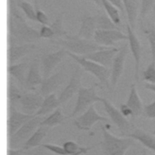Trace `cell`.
<instances>
[{
  "instance_id": "obj_49",
  "label": "cell",
  "mask_w": 155,
  "mask_h": 155,
  "mask_svg": "<svg viewBox=\"0 0 155 155\" xmlns=\"http://www.w3.org/2000/svg\"><path fill=\"white\" fill-rule=\"evenodd\" d=\"M142 155H155V153L154 154H146V153H143Z\"/></svg>"
},
{
  "instance_id": "obj_17",
  "label": "cell",
  "mask_w": 155,
  "mask_h": 155,
  "mask_svg": "<svg viewBox=\"0 0 155 155\" xmlns=\"http://www.w3.org/2000/svg\"><path fill=\"white\" fill-rule=\"evenodd\" d=\"M119 48L114 47H107L82 56L99 64L107 68H110L114 58L119 51Z\"/></svg>"
},
{
  "instance_id": "obj_7",
  "label": "cell",
  "mask_w": 155,
  "mask_h": 155,
  "mask_svg": "<svg viewBox=\"0 0 155 155\" xmlns=\"http://www.w3.org/2000/svg\"><path fill=\"white\" fill-rule=\"evenodd\" d=\"M101 102L103 104L105 111L110 120L114 124L123 136H126L133 130L131 124L128 121L113 104L108 99L102 97Z\"/></svg>"
},
{
  "instance_id": "obj_27",
  "label": "cell",
  "mask_w": 155,
  "mask_h": 155,
  "mask_svg": "<svg viewBox=\"0 0 155 155\" xmlns=\"http://www.w3.org/2000/svg\"><path fill=\"white\" fill-rule=\"evenodd\" d=\"M67 119H68V116L63 114L61 107H59L48 116L45 117L40 125H44L50 128L63 124Z\"/></svg>"
},
{
  "instance_id": "obj_26",
  "label": "cell",
  "mask_w": 155,
  "mask_h": 155,
  "mask_svg": "<svg viewBox=\"0 0 155 155\" xmlns=\"http://www.w3.org/2000/svg\"><path fill=\"white\" fill-rule=\"evenodd\" d=\"M59 107H61V105L58 98L54 93H52L44 97L41 108L35 115L46 116L53 112Z\"/></svg>"
},
{
  "instance_id": "obj_39",
  "label": "cell",
  "mask_w": 155,
  "mask_h": 155,
  "mask_svg": "<svg viewBox=\"0 0 155 155\" xmlns=\"http://www.w3.org/2000/svg\"><path fill=\"white\" fill-rule=\"evenodd\" d=\"M143 113L149 119H155V99L151 102L144 105Z\"/></svg>"
},
{
  "instance_id": "obj_43",
  "label": "cell",
  "mask_w": 155,
  "mask_h": 155,
  "mask_svg": "<svg viewBox=\"0 0 155 155\" xmlns=\"http://www.w3.org/2000/svg\"><path fill=\"white\" fill-rule=\"evenodd\" d=\"M23 149L11 148L7 147V155H23Z\"/></svg>"
},
{
  "instance_id": "obj_2",
  "label": "cell",
  "mask_w": 155,
  "mask_h": 155,
  "mask_svg": "<svg viewBox=\"0 0 155 155\" xmlns=\"http://www.w3.org/2000/svg\"><path fill=\"white\" fill-rule=\"evenodd\" d=\"M52 44L59 45L67 51L73 54L85 56L107 47L98 45L94 40H87L74 35H67L65 38L50 39Z\"/></svg>"
},
{
  "instance_id": "obj_4",
  "label": "cell",
  "mask_w": 155,
  "mask_h": 155,
  "mask_svg": "<svg viewBox=\"0 0 155 155\" xmlns=\"http://www.w3.org/2000/svg\"><path fill=\"white\" fill-rule=\"evenodd\" d=\"M67 54L76 62L84 71L91 73L98 79L99 88H104L105 87L110 90V68L67 51Z\"/></svg>"
},
{
  "instance_id": "obj_16",
  "label": "cell",
  "mask_w": 155,
  "mask_h": 155,
  "mask_svg": "<svg viewBox=\"0 0 155 155\" xmlns=\"http://www.w3.org/2000/svg\"><path fill=\"white\" fill-rule=\"evenodd\" d=\"M65 79L64 67H62L59 71L44 79L39 88V93L45 97L54 92L64 83Z\"/></svg>"
},
{
  "instance_id": "obj_1",
  "label": "cell",
  "mask_w": 155,
  "mask_h": 155,
  "mask_svg": "<svg viewBox=\"0 0 155 155\" xmlns=\"http://www.w3.org/2000/svg\"><path fill=\"white\" fill-rule=\"evenodd\" d=\"M7 28L8 45L34 43L41 39L39 31L30 26L21 14L7 15Z\"/></svg>"
},
{
  "instance_id": "obj_8",
  "label": "cell",
  "mask_w": 155,
  "mask_h": 155,
  "mask_svg": "<svg viewBox=\"0 0 155 155\" xmlns=\"http://www.w3.org/2000/svg\"><path fill=\"white\" fill-rule=\"evenodd\" d=\"M44 97L39 92L31 91L24 93L16 104V108L27 114L35 115L41 108Z\"/></svg>"
},
{
  "instance_id": "obj_11",
  "label": "cell",
  "mask_w": 155,
  "mask_h": 155,
  "mask_svg": "<svg viewBox=\"0 0 155 155\" xmlns=\"http://www.w3.org/2000/svg\"><path fill=\"white\" fill-rule=\"evenodd\" d=\"M127 39V35L120 30H96L93 38L98 45L107 47H113L117 42Z\"/></svg>"
},
{
  "instance_id": "obj_18",
  "label": "cell",
  "mask_w": 155,
  "mask_h": 155,
  "mask_svg": "<svg viewBox=\"0 0 155 155\" xmlns=\"http://www.w3.org/2000/svg\"><path fill=\"white\" fill-rule=\"evenodd\" d=\"M37 48L33 43L10 45L7 48V65L15 64L20 59L32 53Z\"/></svg>"
},
{
  "instance_id": "obj_22",
  "label": "cell",
  "mask_w": 155,
  "mask_h": 155,
  "mask_svg": "<svg viewBox=\"0 0 155 155\" xmlns=\"http://www.w3.org/2000/svg\"><path fill=\"white\" fill-rule=\"evenodd\" d=\"M132 110L133 117H136L143 113V107L142 100L138 94L135 84L131 85L128 99L125 103Z\"/></svg>"
},
{
  "instance_id": "obj_6",
  "label": "cell",
  "mask_w": 155,
  "mask_h": 155,
  "mask_svg": "<svg viewBox=\"0 0 155 155\" xmlns=\"http://www.w3.org/2000/svg\"><path fill=\"white\" fill-rule=\"evenodd\" d=\"M46 116H35L22 125L13 134L7 138L8 148H16L22 145L40 126Z\"/></svg>"
},
{
  "instance_id": "obj_23",
  "label": "cell",
  "mask_w": 155,
  "mask_h": 155,
  "mask_svg": "<svg viewBox=\"0 0 155 155\" xmlns=\"http://www.w3.org/2000/svg\"><path fill=\"white\" fill-rule=\"evenodd\" d=\"M128 24L134 30L138 17L139 4L138 0H122Z\"/></svg>"
},
{
  "instance_id": "obj_29",
  "label": "cell",
  "mask_w": 155,
  "mask_h": 155,
  "mask_svg": "<svg viewBox=\"0 0 155 155\" xmlns=\"http://www.w3.org/2000/svg\"><path fill=\"white\" fill-rule=\"evenodd\" d=\"M24 93L14 84L12 78H8L7 80V104L16 105V103ZM16 107V106H15Z\"/></svg>"
},
{
  "instance_id": "obj_14",
  "label": "cell",
  "mask_w": 155,
  "mask_h": 155,
  "mask_svg": "<svg viewBox=\"0 0 155 155\" xmlns=\"http://www.w3.org/2000/svg\"><path fill=\"white\" fill-rule=\"evenodd\" d=\"M127 32L129 49L132 54L134 62V79L136 81H138L142 54L141 45L139 39L134 33V30H133L128 24H127Z\"/></svg>"
},
{
  "instance_id": "obj_31",
  "label": "cell",
  "mask_w": 155,
  "mask_h": 155,
  "mask_svg": "<svg viewBox=\"0 0 155 155\" xmlns=\"http://www.w3.org/2000/svg\"><path fill=\"white\" fill-rule=\"evenodd\" d=\"M102 8H104L105 13L113 22L120 27L121 24V19L120 16V10L107 0H101Z\"/></svg>"
},
{
  "instance_id": "obj_48",
  "label": "cell",
  "mask_w": 155,
  "mask_h": 155,
  "mask_svg": "<svg viewBox=\"0 0 155 155\" xmlns=\"http://www.w3.org/2000/svg\"><path fill=\"white\" fill-rule=\"evenodd\" d=\"M17 1H18V5H19V4L21 2L24 1H27V0H17Z\"/></svg>"
},
{
  "instance_id": "obj_19",
  "label": "cell",
  "mask_w": 155,
  "mask_h": 155,
  "mask_svg": "<svg viewBox=\"0 0 155 155\" xmlns=\"http://www.w3.org/2000/svg\"><path fill=\"white\" fill-rule=\"evenodd\" d=\"M44 78L42 77L39 70V61L34 59L29 65V68L25 77L24 88L29 91H35L38 85H41Z\"/></svg>"
},
{
  "instance_id": "obj_9",
  "label": "cell",
  "mask_w": 155,
  "mask_h": 155,
  "mask_svg": "<svg viewBox=\"0 0 155 155\" xmlns=\"http://www.w3.org/2000/svg\"><path fill=\"white\" fill-rule=\"evenodd\" d=\"M129 47L128 44H124L122 47L119 48V51L115 55L111 69L110 76V93H112L115 90L117 82L124 70V65L128 53Z\"/></svg>"
},
{
  "instance_id": "obj_10",
  "label": "cell",
  "mask_w": 155,
  "mask_h": 155,
  "mask_svg": "<svg viewBox=\"0 0 155 155\" xmlns=\"http://www.w3.org/2000/svg\"><path fill=\"white\" fill-rule=\"evenodd\" d=\"M7 138L13 134L22 125L35 115L27 114L19 111L15 105L7 104Z\"/></svg>"
},
{
  "instance_id": "obj_35",
  "label": "cell",
  "mask_w": 155,
  "mask_h": 155,
  "mask_svg": "<svg viewBox=\"0 0 155 155\" xmlns=\"http://www.w3.org/2000/svg\"><path fill=\"white\" fill-rule=\"evenodd\" d=\"M155 7V0H142L139 9V16L143 18Z\"/></svg>"
},
{
  "instance_id": "obj_36",
  "label": "cell",
  "mask_w": 155,
  "mask_h": 155,
  "mask_svg": "<svg viewBox=\"0 0 155 155\" xmlns=\"http://www.w3.org/2000/svg\"><path fill=\"white\" fill-rule=\"evenodd\" d=\"M144 32L150 44L152 59H155V27L146 29Z\"/></svg>"
},
{
  "instance_id": "obj_40",
  "label": "cell",
  "mask_w": 155,
  "mask_h": 155,
  "mask_svg": "<svg viewBox=\"0 0 155 155\" xmlns=\"http://www.w3.org/2000/svg\"><path fill=\"white\" fill-rule=\"evenodd\" d=\"M36 21L41 24L42 25H50V24H49L48 17L46 13L39 8L36 10Z\"/></svg>"
},
{
  "instance_id": "obj_32",
  "label": "cell",
  "mask_w": 155,
  "mask_h": 155,
  "mask_svg": "<svg viewBox=\"0 0 155 155\" xmlns=\"http://www.w3.org/2000/svg\"><path fill=\"white\" fill-rule=\"evenodd\" d=\"M94 146L95 145H93L91 147H80L76 142L73 140H67L62 145V147L67 154H75L79 152H83L86 154L88 150L92 149Z\"/></svg>"
},
{
  "instance_id": "obj_46",
  "label": "cell",
  "mask_w": 155,
  "mask_h": 155,
  "mask_svg": "<svg viewBox=\"0 0 155 155\" xmlns=\"http://www.w3.org/2000/svg\"><path fill=\"white\" fill-rule=\"evenodd\" d=\"M38 1L39 0H33V2H34V5H35V8H36V10L39 8V5H38Z\"/></svg>"
},
{
  "instance_id": "obj_12",
  "label": "cell",
  "mask_w": 155,
  "mask_h": 155,
  "mask_svg": "<svg viewBox=\"0 0 155 155\" xmlns=\"http://www.w3.org/2000/svg\"><path fill=\"white\" fill-rule=\"evenodd\" d=\"M81 66L77 67L73 72L68 84L64 88L58 97L61 106L66 104L76 93L78 92L80 87L82 86L81 81L83 74Z\"/></svg>"
},
{
  "instance_id": "obj_30",
  "label": "cell",
  "mask_w": 155,
  "mask_h": 155,
  "mask_svg": "<svg viewBox=\"0 0 155 155\" xmlns=\"http://www.w3.org/2000/svg\"><path fill=\"white\" fill-rule=\"evenodd\" d=\"M64 12L58 13L54 21L50 24L54 32V36L51 39L63 38L68 35V32L64 27Z\"/></svg>"
},
{
  "instance_id": "obj_28",
  "label": "cell",
  "mask_w": 155,
  "mask_h": 155,
  "mask_svg": "<svg viewBox=\"0 0 155 155\" xmlns=\"http://www.w3.org/2000/svg\"><path fill=\"white\" fill-rule=\"evenodd\" d=\"M94 16L97 30H120V27L116 25L105 12H99Z\"/></svg>"
},
{
  "instance_id": "obj_20",
  "label": "cell",
  "mask_w": 155,
  "mask_h": 155,
  "mask_svg": "<svg viewBox=\"0 0 155 155\" xmlns=\"http://www.w3.org/2000/svg\"><path fill=\"white\" fill-rule=\"evenodd\" d=\"M81 25L76 35L87 40H93L94 33L97 30L95 16L84 15L79 19Z\"/></svg>"
},
{
  "instance_id": "obj_34",
  "label": "cell",
  "mask_w": 155,
  "mask_h": 155,
  "mask_svg": "<svg viewBox=\"0 0 155 155\" xmlns=\"http://www.w3.org/2000/svg\"><path fill=\"white\" fill-rule=\"evenodd\" d=\"M18 6L28 19L32 21H36V8L29 2L27 1H22L19 4Z\"/></svg>"
},
{
  "instance_id": "obj_44",
  "label": "cell",
  "mask_w": 155,
  "mask_h": 155,
  "mask_svg": "<svg viewBox=\"0 0 155 155\" xmlns=\"http://www.w3.org/2000/svg\"><path fill=\"white\" fill-rule=\"evenodd\" d=\"M144 87L145 89L155 93V84H151L145 82V84H144Z\"/></svg>"
},
{
  "instance_id": "obj_42",
  "label": "cell",
  "mask_w": 155,
  "mask_h": 155,
  "mask_svg": "<svg viewBox=\"0 0 155 155\" xmlns=\"http://www.w3.org/2000/svg\"><path fill=\"white\" fill-rule=\"evenodd\" d=\"M108 2L111 3L113 5L116 6L120 12V13L124 15L125 14V10H124V5L122 3V0H107Z\"/></svg>"
},
{
  "instance_id": "obj_33",
  "label": "cell",
  "mask_w": 155,
  "mask_h": 155,
  "mask_svg": "<svg viewBox=\"0 0 155 155\" xmlns=\"http://www.w3.org/2000/svg\"><path fill=\"white\" fill-rule=\"evenodd\" d=\"M142 80L146 83L155 84V59L151 62L142 72Z\"/></svg>"
},
{
  "instance_id": "obj_38",
  "label": "cell",
  "mask_w": 155,
  "mask_h": 155,
  "mask_svg": "<svg viewBox=\"0 0 155 155\" xmlns=\"http://www.w3.org/2000/svg\"><path fill=\"white\" fill-rule=\"evenodd\" d=\"M40 38L43 39H53L54 36V32L50 25H42L39 30Z\"/></svg>"
},
{
  "instance_id": "obj_24",
  "label": "cell",
  "mask_w": 155,
  "mask_h": 155,
  "mask_svg": "<svg viewBox=\"0 0 155 155\" xmlns=\"http://www.w3.org/2000/svg\"><path fill=\"white\" fill-rule=\"evenodd\" d=\"M28 67V65L27 62L15 63L7 65V74L10 77L15 79L22 87H24L25 80V74Z\"/></svg>"
},
{
  "instance_id": "obj_50",
  "label": "cell",
  "mask_w": 155,
  "mask_h": 155,
  "mask_svg": "<svg viewBox=\"0 0 155 155\" xmlns=\"http://www.w3.org/2000/svg\"><path fill=\"white\" fill-rule=\"evenodd\" d=\"M153 134L155 136V130L153 131Z\"/></svg>"
},
{
  "instance_id": "obj_13",
  "label": "cell",
  "mask_w": 155,
  "mask_h": 155,
  "mask_svg": "<svg viewBox=\"0 0 155 155\" xmlns=\"http://www.w3.org/2000/svg\"><path fill=\"white\" fill-rule=\"evenodd\" d=\"M109 120L108 118L100 115L92 105L84 113L74 119V124L78 129L88 131L96 122H106Z\"/></svg>"
},
{
  "instance_id": "obj_37",
  "label": "cell",
  "mask_w": 155,
  "mask_h": 155,
  "mask_svg": "<svg viewBox=\"0 0 155 155\" xmlns=\"http://www.w3.org/2000/svg\"><path fill=\"white\" fill-rule=\"evenodd\" d=\"M41 146L50 151L58 155H67V153L65 151L63 147H61L57 145L54 144H51V143H42L41 145Z\"/></svg>"
},
{
  "instance_id": "obj_51",
  "label": "cell",
  "mask_w": 155,
  "mask_h": 155,
  "mask_svg": "<svg viewBox=\"0 0 155 155\" xmlns=\"http://www.w3.org/2000/svg\"><path fill=\"white\" fill-rule=\"evenodd\" d=\"M154 21H155V7H154Z\"/></svg>"
},
{
  "instance_id": "obj_15",
  "label": "cell",
  "mask_w": 155,
  "mask_h": 155,
  "mask_svg": "<svg viewBox=\"0 0 155 155\" xmlns=\"http://www.w3.org/2000/svg\"><path fill=\"white\" fill-rule=\"evenodd\" d=\"M67 54V50L63 48L54 52L44 54L41 58V63L43 72V78L45 79L63 60Z\"/></svg>"
},
{
  "instance_id": "obj_47",
  "label": "cell",
  "mask_w": 155,
  "mask_h": 155,
  "mask_svg": "<svg viewBox=\"0 0 155 155\" xmlns=\"http://www.w3.org/2000/svg\"><path fill=\"white\" fill-rule=\"evenodd\" d=\"M85 154L83 152H79V153H75V154H67V155H81V154Z\"/></svg>"
},
{
  "instance_id": "obj_3",
  "label": "cell",
  "mask_w": 155,
  "mask_h": 155,
  "mask_svg": "<svg viewBox=\"0 0 155 155\" xmlns=\"http://www.w3.org/2000/svg\"><path fill=\"white\" fill-rule=\"evenodd\" d=\"M100 127L102 139L99 145L103 155H125L127 151L135 144L132 138L117 137L110 133L103 124Z\"/></svg>"
},
{
  "instance_id": "obj_25",
  "label": "cell",
  "mask_w": 155,
  "mask_h": 155,
  "mask_svg": "<svg viewBox=\"0 0 155 155\" xmlns=\"http://www.w3.org/2000/svg\"><path fill=\"white\" fill-rule=\"evenodd\" d=\"M49 129L50 128L47 127L40 125L30 138L24 143L22 146V149L24 150H27L41 145V142L47 136Z\"/></svg>"
},
{
  "instance_id": "obj_41",
  "label": "cell",
  "mask_w": 155,
  "mask_h": 155,
  "mask_svg": "<svg viewBox=\"0 0 155 155\" xmlns=\"http://www.w3.org/2000/svg\"><path fill=\"white\" fill-rule=\"evenodd\" d=\"M120 112L125 117H133V113L131 110V109L126 104H122L120 105L119 108Z\"/></svg>"
},
{
  "instance_id": "obj_21",
  "label": "cell",
  "mask_w": 155,
  "mask_h": 155,
  "mask_svg": "<svg viewBox=\"0 0 155 155\" xmlns=\"http://www.w3.org/2000/svg\"><path fill=\"white\" fill-rule=\"evenodd\" d=\"M125 136L138 141L143 146L155 153V136L153 134L141 129L134 128Z\"/></svg>"
},
{
  "instance_id": "obj_45",
  "label": "cell",
  "mask_w": 155,
  "mask_h": 155,
  "mask_svg": "<svg viewBox=\"0 0 155 155\" xmlns=\"http://www.w3.org/2000/svg\"><path fill=\"white\" fill-rule=\"evenodd\" d=\"M91 1H92L96 5H97L99 7H102V3H101V0H91Z\"/></svg>"
},
{
  "instance_id": "obj_5",
  "label": "cell",
  "mask_w": 155,
  "mask_h": 155,
  "mask_svg": "<svg viewBox=\"0 0 155 155\" xmlns=\"http://www.w3.org/2000/svg\"><path fill=\"white\" fill-rule=\"evenodd\" d=\"M99 87L98 83H94L88 87L81 86L78 92V97L75 106L68 118L79 116L84 113L91 105L97 102H101V97L97 93Z\"/></svg>"
}]
</instances>
